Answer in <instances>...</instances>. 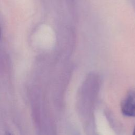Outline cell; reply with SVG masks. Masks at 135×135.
I'll list each match as a JSON object with an SVG mask.
<instances>
[{
    "label": "cell",
    "instance_id": "3",
    "mask_svg": "<svg viewBox=\"0 0 135 135\" xmlns=\"http://www.w3.org/2000/svg\"><path fill=\"white\" fill-rule=\"evenodd\" d=\"M6 135H12V134L10 133L9 132H7V133H6Z\"/></svg>",
    "mask_w": 135,
    "mask_h": 135
},
{
    "label": "cell",
    "instance_id": "1",
    "mask_svg": "<svg viewBox=\"0 0 135 135\" xmlns=\"http://www.w3.org/2000/svg\"><path fill=\"white\" fill-rule=\"evenodd\" d=\"M121 110L125 116L135 117V90L130 91L123 100Z\"/></svg>",
    "mask_w": 135,
    "mask_h": 135
},
{
    "label": "cell",
    "instance_id": "4",
    "mask_svg": "<svg viewBox=\"0 0 135 135\" xmlns=\"http://www.w3.org/2000/svg\"><path fill=\"white\" fill-rule=\"evenodd\" d=\"M1 28H0V37H1Z\"/></svg>",
    "mask_w": 135,
    "mask_h": 135
},
{
    "label": "cell",
    "instance_id": "2",
    "mask_svg": "<svg viewBox=\"0 0 135 135\" xmlns=\"http://www.w3.org/2000/svg\"><path fill=\"white\" fill-rule=\"evenodd\" d=\"M132 135H135V126H134V129H133V131Z\"/></svg>",
    "mask_w": 135,
    "mask_h": 135
}]
</instances>
